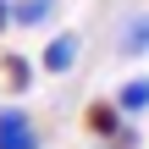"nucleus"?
<instances>
[{
  "label": "nucleus",
  "mask_w": 149,
  "mask_h": 149,
  "mask_svg": "<svg viewBox=\"0 0 149 149\" xmlns=\"http://www.w3.org/2000/svg\"><path fill=\"white\" fill-rule=\"evenodd\" d=\"M116 50H122V55H149V11H138V17H127V28H122Z\"/></svg>",
  "instance_id": "obj_3"
},
{
  "label": "nucleus",
  "mask_w": 149,
  "mask_h": 149,
  "mask_svg": "<svg viewBox=\"0 0 149 149\" xmlns=\"http://www.w3.org/2000/svg\"><path fill=\"white\" fill-rule=\"evenodd\" d=\"M77 50H83V39L77 33H55L50 44H44V72H72V61H77Z\"/></svg>",
  "instance_id": "obj_2"
},
{
  "label": "nucleus",
  "mask_w": 149,
  "mask_h": 149,
  "mask_svg": "<svg viewBox=\"0 0 149 149\" xmlns=\"http://www.w3.org/2000/svg\"><path fill=\"white\" fill-rule=\"evenodd\" d=\"M28 77H33V72H28V61H22V55H6V83H11L17 94L28 88Z\"/></svg>",
  "instance_id": "obj_6"
},
{
  "label": "nucleus",
  "mask_w": 149,
  "mask_h": 149,
  "mask_svg": "<svg viewBox=\"0 0 149 149\" xmlns=\"http://www.w3.org/2000/svg\"><path fill=\"white\" fill-rule=\"evenodd\" d=\"M88 127L111 138V133H116V105H94V111H88Z\"/></svg>",
  "instance_id": "obj_7"
},
{
  "label": "nucleus",
  "mask_w": 149,
  "mask_h": 149,
  "mask_svg": "<svg viewBox=\"0 0 149 149\" xmlns=\"http://www.w3.org/2000/svg\"><path fill=\"white\" fill-rule=\"evenodd\" d=\"M6 17H11L17 28H39V22L55 17V0H17V6H6Z\"/></svg>",
  "instance_id": "obj_4"
},
{
  "label": "nucleus",
  "mask_w": 149,
  "mask_h": 149,
  "mask_svg": "<svg viewBox=\"0 0 149 149\" xmlns=\"http://www.w3.org/2000/svg\"><path fill=\"white\" fill-rule=\"evenodd\" d=\"M0 28H11V17H6V0H0Z\"/></svg>",
  "instance_id": "obj_8"
},
{
  "label": "nucleus",
  "mask_w": 149,
  "mask_h": 149,
  "mask_svg": "<svg viewBox=\"0 0 149 149\" xmlns=\"http://www.w3.org/2000/svg\"><path fill=\"white\" fill-rule=\"evenodd\" d=\"M116 111H127V116L149 111V77H133V83H122V94H116Z\"/></svg>",
  "instance_id": "obj_5"
},
{
  "label": "nucleus",
  "mask_w": 149,
  "mask_h": 149,
  "mask_svg": "<svg viewBox=\"0 0 149 149\" xmlns=\"http://www.w3.org/2000/svg\"><path fill=\"white\" fill-rule=\"evenodd\" d=\"M0 149H39V127L22 105H6L0 111Z\"/></svg>",
  "instance_id": "obj_1"
}]
</instances>
